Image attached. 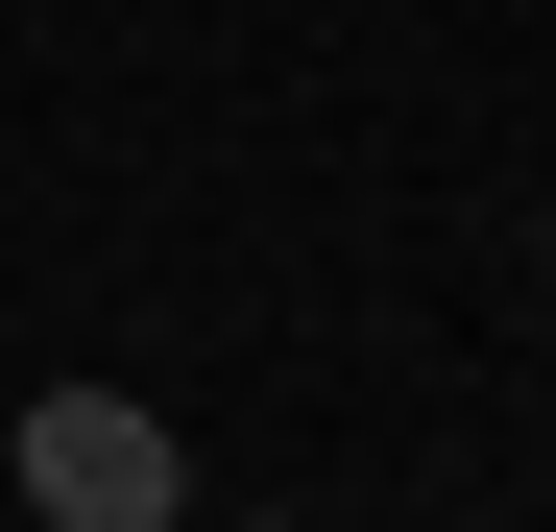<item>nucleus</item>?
<instances>
[{
    "mask_svg": "<svg viewBox=\"0 0 556 532\" xmlns=\"http://www.w3.org/2000/svg\"><path fill=\"white\" fill-rule=\"evenodd\" d=\"M25 532H194V435H169L146 388H25Z\"/></svg>",
    "mask_w": 556,
    "mask_h": 532,
    "instance_id": "obj_1",
    "label": "nucleus"
},
{
    "mask_svg": "<svg viewBox=\"0 0 556 532\" xmlns=\"http://www.w3.org/2000/svg\"><path fill=\"white\" fill-rule=\"evenodd\" d=\"M242 532H291V508H242Z\"/></svg>",
    "mask_w": 556,
    "mask_h": 532,
    "instance_id": "obj_2",
    "label": "nucleus"
}]
</instances>
